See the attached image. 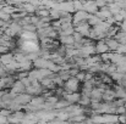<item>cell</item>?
Segmentation results:
<instances>
[{
    "mask_svg": "<svg viewBox=\"0 0 126 124\" xmlns=\"http://www.w3.org/2000/svg\"><path fill=\"white\" fill-rule=\"evenodd\" d=\"M94 50H95V54H97V55H99V56L109 52V49H108L107 44H105L103 40L97 41V43H95V45H94Z\"/></svg>",
    "mask_w": 126,
    "mask_h": 124,
    "instance_id": "1",
    "label": "cell"
}]
</instances>
